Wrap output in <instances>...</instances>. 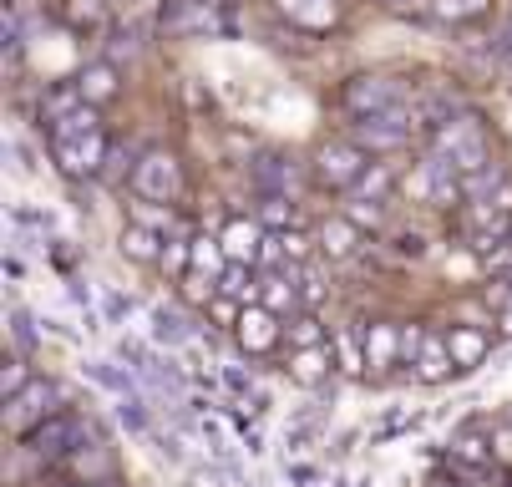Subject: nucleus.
I'll list each match as a JSON object with an SVG mask.
<instances>
[{"label": "nucleus", "instance_id": "f257e3e1", "mask_svg": "<svg viewBox=\"0 0 512 487\" xmlns=\"http://www.w3.org/2000/svg\"><path fill=\"white\" fill-rule=\"evenodd\" d=\"M340 102H345V112H355V122L360 117H391V122H401V127H411V92L396 82V77H381V72H360V77H350L345 87H340Z\"/></svg>", "mask_w": 512, "mask_h": 487}, {"label": "nucleus", "instance_id": "f03ea898", "mask_svg": "<svg viewBox=\"0 0 512 487\" xmlns=\"http://www.w3.org/2000/svg\"><path fill=\"white\" fill-rule=\"evenodd\" d=\"M431 137H436V153H442L462 178L492 168V148H487V132H482L477 117H447V122L431 127Z\"/></svg>", "mask_w": 512, "mask_h": 487}, {"label": "nucleus", "instance_id": "7ed1b4c3", "mask_svg": "<svg viewBox=\"0 0 512 487\" xmlns=\"http://www.w3.org/2000/svg\"><path fill=\"white\" fill-rule=\"evenodd\" d=\"M87 437H92V422H82L77 411H56V416H46L41 427H31L26 432V452L31 457H71V452H82L87 447Z\"/></svg>", "mask_w": 512, "mask_h": 487}, {"label": "nucleus", "instance_id": "20e7f679", "mask_svg": "<svg viewBox=\"0 0 512 487\" xmlns=\"http://www.w3.org/2000/svg\"><path fill=\"white\" fill-rule=\"evenodd\" d=\"M132 188H137V198L168 208V203L183 193V163H178L168 148L142 153V158H137V173H132Z\"/></svg>", "mask_w": 512, "mask_h": 487}, {"label": "nucleus", "instance_id": "39448f33", "mask_svg": "<svg viewBox=\"0 0 512 487\" xmlns=\"http://www.w3.org/2000/svg\"><path fill=\"white\" fill-rule=\"evenodd\" d=\"M315 178L325 188H355L365 178V148H355L350 137H335L315 153Z\"/></svg>", "mask_w": 512, "mask_h": 487}, {"label": "nucleus", "instance_id": "423d86ee", "mask_svg": "<svg viewBox=\"0 0 512 487\" xmlns=\"http://www.w3.org/2000/svg\"><path fill=\"white\" fill-rule=\"evenodd\" d=\"M51 401H61V386H56V381H31L21 396H11V401H6V427H16V432L41 427L46 416H56V411H51Z\"/></svg>", "mask_w": 512, "mask_h": 487}, {"label": "nucleus", "instance_id": "0eeeda50", "mask_svg": "<svg viewBox=\"0 0 512 487\" xmlns=\"http://www.w3.org/2000/svg\"><path fill=\"white\" fill-rule=\"evenodd\" d=\"M51 153H56L61 173L87 178V173H102V163H107L112 148H107L102 132H87V137H61V143H51Z\"/></svg>", "mask_w": 512, "mask_h": 487}, {"label": "nucleus", "instance_id": "6e6552de", "mask_svg": "<svg viewBox=\"0 0 512 487\" xmlns=\"http://www.w3.org/2000/svg\"><path fill=\"white\" fill-rule=\"evenodd\" d=\"M249 183L264 198H289V188L300 183V168H295V158H284V153H259L249 163Z\"/></svg>", "mask_w": 512, "mask_h": 487}, {"label": "nucleus", "instance_id": "1a4fd4ad", "mask_svg": "<svg viewBox=\"0 0 512 487\" xmlns=\"http://www.w3.org/2000/svg\"><path fill=\"white\" fill-rule=\"evenodd\" d=\"M406 137H411V127H401V122H391V117H360V122L350 127V143L365 148V153H401Z\"/></svg>", "mask_w": 512, "mask_h": 487}, {"label": "nucleus", "instance_id": "9d476101", "mask_svg": "<svg viewBox=\"0 0 512 487\" xmlns=\"http://www.w3.org/2000/svg\"><path fill=\"white\" fill-rule=\"evenodd\" d=\"M234 325H239V345H244L249 356L274 351V340H279V315H274L269 305H244Z\"/></svg>", "mask_w": 512, "mask_h": 487}, {"label": "nucleus", "instance_id": "9b49d317", "mask_svg": "<svg viewBox=\"0 0 512 487\" xmlns=\"http://www.w3.org/2000/svg\"><path fill=\"white\" fill-rule=\"evenodd\" d=\"M213 26H218L213 0H168V11H163L168 36H193V31H213Z\"/></svg>", "mask_w": 512, "mask_h": 487}, {"label": "nucleus", "instance_id": "f8f14e48", "mask_svg": "<svg viewBox=\"0 0 512 487\" xmlns=\"http://www.w3.org/2000/svg\"><path fill=\"white\" fill-rule=\"evenodd\" d=\"M218 244H224L229 264H259V254H264V229H259L254 219H229L224 234H218Z\"/></svg>", "mask_w": 512, "mask_h": 487}, {"label": "nucleus", "instance_id": "ddd939ff", "mask_svg": "<svg viewBox=\"0 0 512 487\" xmlns=\"http://www.w3.org/2000/svg\"><path fill=\"white\" fill-rule=\"evenodd\" d=\"M452 371H457V361H452V345H447V335H436V330H426V340H421V351H416V381L436 386V381H447Z\"/></svg>", "mask_w": 512, "mask_h": 487}, {"label": "nucleus", "instance_id": "4468645a", "mask_svg": "<svg viewBox=\"0 0 512 487\" xmlns=\"http://www.w3.org/2000/svg\"><path fill=\"white\" fill-rule=\"evenodd\" d=\"M360 340H365V366H371V376H381L401 361V330L396 325H371Z\"/></svg>", "mask_w": 512, "mask_h": 487}, {"label": "nucleus", "instance_id": "2eb2a0df", "mask_svg": "<svg viewBox=\"0 0 512 487\" xmlns=\"http://www.w3.org/2000/svg\"><path fill=\"white\" fill-rule=\"evenodd\" d=\"M71 82H77V92L92 102V107H102V102H112L117 97V66L102 56V61H92V66H82V72L77 77H71Z\"/></svg>", "mask_w": 512, "mask_h": 487}, {"label": "nucleus", "instance_id": "dca6fc26", "mask_svg": "<svg viewBox=\"0 0 512 487\" xmlns=\"http://www.w3.org/2000/svg\"><path fill=\"white\" fill-rule=\"evenodd\" d=\"M279 11L295 21L300 31H330L335 16H340L335 0H279Z\"/></svg>", "mask_w": 512, "mask_h": 487}, {"label": "nucleus", "instance_id": "f3484780", "mask_svg": "<svg viewBox=\"0 0 512 487\" xmlns=\"http://www.w3.org/2000/svg\"><path fill=\"white\" fill-rule=\"evenodd\" d=\"M447 345H452V361H457V371H472V366H482L487 361V335L477 330V325H452L447 330Z\"/></svg>", "mask_w": 512, "mask_h": 487}, {"label": "nucleus", "instance_id": "a211bd4d", "mask_svg": "<svg viewBox=\"0 0 512 487\" xmlns=\"http://www.w3.org/2000/svg\"><path fill=\"white\" fill-rule=\"evenodd\" d=\"M148 335H153V345H168V351H178V345H188L198 330H193V320H188L183 310H168V305H158V310H153V325H148Z\"/></svg>", "mask_w": 512, "mask_h": 487}, {"label": "nucleus", "instance_id": "6ab92c4d", "mask_svg": "<svg viewBox=\"0 0 512 487\" xmlns=\"http://www.w3.org/2000/svg\"><path fill=\"white\" fill-rule=\"evenodd\" d=\"M330 366H335L330 345H320V351H295V361H289V376H295L300 386H310V391H320V386H330Z\"/></svg>", "mask_w": 512, "mask_h": 487}, {"label": "nucleus", "instance_id": "aec40b11", "mask_svg": "<svg viewBox=\"0 0 512 487\" xmlns=\"http://www.w3.org/2000/svg\"><path fill=\"white\" fill-rule=\"evenodd\" d=\"M87 381H97V386H102V391H112L117 401L142 391V381H137L127 366H112V361H87Z\"/></svg>", "mask_w": 512, "mask_h": 487}, {"label": "nucleus", "instance_id": "412c9836", "mask_svg": "<svg viewBox=\"0 0 512 487\" xmlns=\"http://www.w3.org/2000/svg\"><path fill=\"white\" fill-rule=\"evenodd\" d=\"M355 244H360V224H350L345 214H340V219H330V224L320 229V249H325L330 259H350V254H355Z\"/></svg>", "mask_w": 512, "mask_h": 487}, {"label": "nucleus", "instance_id": "4be33fe9", "mask_svg": "<svg viewBox=\"0 0 512 487\" xmlns=\"http://www.w3.org/2000/svg\"><path fill=\"white\" fill-rule=\"evenodd\" d=\"M66 467L82 472V482H107V477H112V452H107L102 442H92V447H82V452H71Z\"/></svg>", "mask_w": 512, "mask_h": 487}, {"label": "nucleus", "instance_id": "5701e85b", "mask_svg": "<svg viewBox=\"0 0 512 487\" xmlns=\"http://www.w3.org/2000/svg\"><path fill=\"white\" fill-rule=\"evenodd\" d=\"M122 254L137 259V264H158V259H163V249H158V229L127 224V229H122Z\"/></svg>", "mask_w": 512, "mask_h": 487}, {"label": "nucleus", "instance_id": "b1692460", "mask_svg": "<svg viewBox=\"0 0 512 487\" xmlns=\"http://www.w3.org/2000/svg\"><path fill=\"white\" fill-rule=\"evenodd\" d=\"M330 351H335V366H340L345 376H360V371H365V340H355L350 330H335Z\"/></svg>", "mask_w": 512, "mask_h": 487}, {"label": "nucleus", "instance_id": "393cba45", "mask_svg": "<svg viewBox=\"0 0 512 487\" xmlns=\"http://www.w3.org/2000/svg\"><path fill=\"white\" fill-rule=\"evenodd\" d=\"M487 11V0H426V16H436V21H477Z\"/></svg>", "mask_w": 512, "mask_h": 487}, {"label": "nucleus", "instance_id": "a878e982", "mask_svg": "<svg viewBox=\"0 0 512 487\" xmlns=\"http://www.w3.org/2000/svg\"><path fill=\"white\" fill-rule=\"evenodd\" d=\"M87 132H97V107L92 102H82L71 117L51 122V143H61V137H87Z\"/></svg>", "mask_w": 512, "mask_h": 487}, {"label": "nucleus", "instance_id": "bb28decb", "mask_svg": "<svg viewBox=\"0 0 512 487\" xmlns=\"http://www.w3.org/2000/svg\"><path fill=\"white\" fill-rule=\"evenodd\" d=\"M502 183H507V173L492 163V168H482V173H467V178H462V198H487V203H492V198L502 193Z\"/></svg>", "mask_w": 512, "mask_h": 487}, {"label": "nucleus", "instance_id": "cd10ccee", "mask_svg": "<svg viewBox=\"0 0 512 487\" xmlns=\"http://www.w3.org/2000/svg\"><path fill=\"white\" fill-rule=\"evenodd\" d=\"M117 422H122L127 432H137V437H148V432H153V422H148V396H142V391H137V396H122V401H117Z\"/></svg>", "mask_w": 512, "mask_h": 487}, {"label": "nucleus", "instance_id": "c85d7f7f", "mask_svg": "<svg viewBox=\"0 0 512 487\" xmlns=\"http://www.w3.org/2000/svg\"><path fill=\"white\" fill-rule=\"evenodd\" d=\"M87 97L77 92V82H61V87H51L46 92V122H61V117H71V112H77Z\"/></svg>", "mask_w": 512, "mask_h": 487}, {"label": "nucleus", "instance_id": "c756f323", "mask_svg": "<svg viewBox=\"0 0 512 487\" xmlns=\"http://www.w3.org/2000/svg\"><path fill=\"white\" fill-rule=\"evenodd\" d=\"M350 193H355V203H365V198L381 203V198L391 193V168H386V163H371V168H365V178H360Z\"/></svg>", "mask_w": 512, "mask_h": 487}, {"label": "nucleus", "instance_id": "7c9ffc66", "mask_svg": "<svg viewBox=\"0 0 512 487\" xmlns=\"http://www.w3.org/2000/svg\"><path fill=\"white\" fill-rule=\"evenodd\" d=\"M452 457H457V462H472V467H487V462H492L487 442H482L472 427H462V432L452 437Z\"/></svg>", "mask_w": 512, "mask_h": 487}, {"label": "nucleus", "instance_id": "2f4dec72", "mask_svg": "<svg viewBox=\"0 0 512 487\" xmlns=\"http://www.w3.org/2000/svg\"><path fill=\"white\" fill-rule=\"evenodd\" d=\"M31 381H36V376H31L26 356H11L6 366H0V391H6V401H11V396H21V391H26Z\"/></svg>", "mask_w": 512, "mask_h": 487}, {"label": "nucleus", "instance_id": "473e14b6", "mask_svg": "<svg viewBox=\"0 0 512 487\" xmlns=\"http://www.w3.org/2000/svg\"><path fill=\"white\" fill-rule=\"evenodd\" d=\"M289 340H295V351H320V345H330L315 315H300L295 325H289Z\"/></svg>", "mask_w": 512, "mask_h": 487}, {"label": "nucleus", "instance_id": "72a5a7b5", "mask_svg": "<svg viewBox=\"0 0 512 487\" xmlns=\"http://www.w3.org/2000/svg\"><path fill=\"white\" fill-rule=\"evenodd\" d=\"M224 290H229L234 300H254V295H259V285H254L249 264H229V269H224Z\"/></svg>", "mask_w": 512, "mask_h": 487}, {"label": "nucleus", "instance_id": "f704fd0d", "mask_svg": "<svg viewBox=\"0 0 512 487\" xmlns=\"http://www.w3.org/2000/svg\"><path fill=\"white\" fill-rule=\"evenodd\" d=\"M11 340H16V356H31L36 351V325H31V315L21 305L11 310Z\"/></svg>", "mask_w": 512, "mask_h": 487}, {"label": "nucleus", "instance_id": "c9c22d12", "mask_svg": "<svg viewBox=\"0 0 512 487\" xmlns=\"http://www.w3.org/2000/svg\"><path fill=\"white\" fill-rule=\"evenodd\" d=\"M66 21L87 31V26H102V0H66Z\"/></svg>", "mask_w": 512, "mask_h": 487}, {"label": "nucleus", "instance_id": "e433bc0d", "mask_svg": "<svg viewBox=\"0 0 512 487\" xmlns=\"http://www.w3.org/2000/svg\"><path fill=\"white\" fill-rule=\"evenodd\" d=\"M295 300H300L295 280H269V290H264V305L269 310H295Z\"/></svg>", "mask_w": 512, "mask_h": 487}, {"label": "nucleus", "instance_id": "4c0bfd02", "mask_svg": "<svg viewBox=\"0 0 512 487\" xmlns=\"http://www.w3.org/2000/svg\"><path fill=\"white\" fill-rule=\"evenodd\" d=\"M127 173H137V158H132L127 148H112V153H107V163H102V178H112V183H117V178H127Z\"/></svg>", "mask_w": 512, "mask_h": 487}, {"label": "nucleus", "instance_id": "58836bf2", "mask_svg": "<svg viewBox=\"0 0 512 487\" xmlns=\"http://www.w3.org/2000/svg\"><path fill=\"white\" fill-rule=\"evenodd\" d=\"M142 51V41H137V31L127 26V31H112V46H107V61L117 66V56H137Z\"/></svg>", "mask_w": 512, "mask_h": 487}, {"label": "nucleus", "instance_id": "ea45409f", "mask_svg": "<svg viewBox=\"0 0 512 487\" xmlns=\"http://www.w3.org/2000/svg\"><path fill=\"white\" fill-rule=\"evenodd\" d=\"M188 259H193V244H183V239H168V249H163V269H173V274H183L188 269Z\"/></svg>", "mask_w": 512, "mask_h": 487}, {"label": "nucleus", "instance_id": "a19ab883", "mask_svg": "<svg viewBox=\"0 0 512 487\" xmlns=\"http://www.w3.org/2000/svg\"><path fill=\"white\" fill-rule=\"evenodd\" d=\"M132 214H137L142 229H173V208H142V203H132Z\"/></svg>", "mask_w": 512, "mask_h": 487}, {"label": "nucleus", "instance_id": "79ce46f5", "mask_svg": "<svg viewBox=\"0 0 512 487\" xmlns=\"http://www.w3.org/2000/svg\"><path fill=\"white\" fill-rule=\"evenodd\" d=\"M102 310H107V320H112V325H122V320L132 315V295H117V290H107V295H102Z\"/></svg>", "mask_w": 512, "mask_h": 487}, {"label": "nucleus", "instance_id": "37998d69", "mask_svg": "<svg viewBox=\"0 0 512 487\" xmlns=\"http://www.w3.org/2000/svg\"><path fill=\"white\" fill-rule=\"evenodd\" d=\"M16 224H26V229H41V234H51L56 229V219L51 214H36V208H26V203H16V214H11Z\"/></svg>", "mask_w": 512, "mask_h": 487}, {"label": "nucleus", "instance_id": "c03bdc74", "mask_svg": "<svg viewBox=\"0 0 512 487\" xmlns=\"http://www.w3.org/2000/svg\"><path fill=\"white\" fill-rule=\"evenodd\" d=\"M421 427V416H391L386 427H376V442H391V437H401V432H416Z\"/></svg>", "mask_w": 512, "mask_h": 487}, {"label": "nucleus", "instance_id": "a18cd8bd", "mask_svg": "<svg viewBox=\"0 0 512 487\" xmlns=\"http://www.w3.org/2000/svg\"><path fill=\"white\" fill-rule=\"evenodd\" d=\"M259 219H264V224H284V219H295V208H289V198H264Z\"/></svg>", "mask_w": 512, "mask_h": 487}, {"label": "nucleus", "instance_id": "49530a36", "mask_svg": "<svg viewBox=\"0 0 512 487\" xmlns=\"http://www.w3.org/2000/svg\"><path fill=\"white\" fill-rule=\"evenodd\" d=\"M193 264L198 269H218V244L213 239H193Z\"/></svg>", "mask_w": 512, "mask_h": 487}, {"label": "nucleus", "instance_id": "de8ad7c7", "mask_svg": "<svg viewBox=\"0 0 512 487\" xmlns=\"http://www.w3.org/2000/svg\"><path fill=\"white\" fill-rule=\"evenodd\" d=\"M183 295H188V300H213V280H198V274H188Z\"/></svg>", "mask_w": 512, "mask_h": 487}, {"label": "nucleus", "instance_id": "09e8293b", "mask_svg": "<svg viewBox=\"0 0 512 487\" xmlns=\"http://www.w3.org/2000/svg\"><path fill=\"white\" fill-rule=\"evenodd\" d=\"M224 381H229V391H239V396L254 391V376H244V371H234V366H224Z\"/></svg>", "mask_w": 512, "mask_h": 487}, {"label": "nucleus", "instance_id": "8fccbe9b", "mask_svg": "<svg viewBox=\"0 0 512 487\" xmlns=\"http://www.w3.org/2000/svg\"><path fill=\"white\" fill-rule=\"evenodd\" d=\"M284 477H295V482H310V477H315V467H284Z\"/></svg>", "mask_w": 512, "mask_h": 487}, {"label": "nucleus", "instance_id": "3c124183", "mask_svg": "<svg viewBox=\"0 0 512 487\" xmlns=\"http://www.w3.org/2000/svg\"><path fill=\"white\" fill-rule=\"evenodd\" d=\"M502 330H507V335H512V305H507V310H502Z\"/></svg>", "mask_w": 512, "mask_h": 487}, {"label": "nucleus", "instance_id": "603ef678", "mask_svg": "<svg viewBox=\"0 0 512 487\" xmlns=\"http://www.w3.org/2000/svg\"><path fill=\"white\" fill-rule=\"evenodd\" d=\"M66 487H112V482H66Z\"/></svg>", "mask_w": 512, "mask_h": 487}]
</instances>
